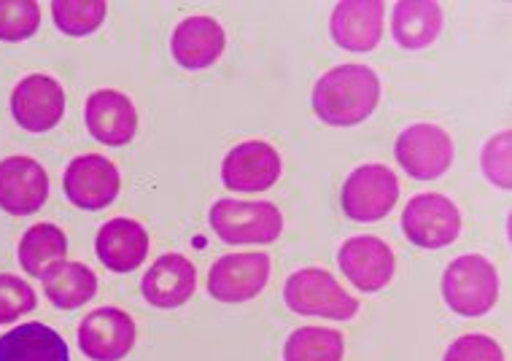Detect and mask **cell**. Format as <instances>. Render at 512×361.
<instances>
[{
    "label": "cell",
    "mask_w": 512,
    "mask_h": 361,
    "mask_svg": "<svg viewBox=\"0 0 512 361\" xmlns=\"http://www.w3.org/2000/svg\"><path fill=\"white\" fill-rule=\"evenodd\" d=\"M380 103L378 73L367 65H337L313 87V111L329 127H354L375 114Z\"/></svg>",
    "instance_id": "cell-1"
},
{
    "label": "cell",
    "mask_w": 512,
    "mask_h": 361,
    "mask_svg": "<svg viewBox=\"0 0 512 361\" xmlns=\"http://www.w3.org/2000/svg\"><path fill=\"white\" fill-rule=\"evenodd\" d=\"M283 302L297 316L351 321L359 313V300L337 283L335 275L321 267H305L289 275L283 286Z\"/></svg>",
    "instance_id": "cell-2"
},
{
    "label": "cell",
    "mask_w": 512,
    "mask_h": 361,
    "mask_svg": "<svg viewBox=\"0 0 512 361\" xmlns=\"http://www.w3.org/2000/svg\"><path fill=\"white\" fill-rule=\"evenodd\" d=\"M442 297L459 316H486L499 300V273L486 256H459L442 275Z\"/></svg>",
    "instance_id": "cell-3"
},
{
    "label": "cell",
    "mask_w": 512,
    "mask_h": 361,
    "mask_svg": "<svg viewBox=\"0 0 512 361\" xmlns=\"http://www.w3.org/2000/svg\"><path fill=\"white\" fill-rule=\"evenodd\" d=\"M213 232L227 246L275 243L283 232V216L273 203H240L232 197L216 200L208 213Z\"/></svg>",
    "instance_id": "cell-4"
},
{
    "label": "cell",
    "mask_w": 512,
    "mask_h": 361,
    "mask_svg": "<svg viewBox=\"0 0 512 361\" xmlns=\"http://www.w3.org/2000/svg\"><path fill=\"white\" fill-rule=\"evenodd\" d=\"M402 232L418 248H445L461 235V213L445 194H415L402 211Z\"/></svg>",
    "instance_id": "cell-5"
},
{
    "label": "cell",
    "mask_w": 512,
    "mask_h": 361,
    "mask_svg": "<svg viewBox=\"0 0 512 361\" xmlns=\"http://www.w3.org/2000/svg\"><path fill=\"white\" fill-rule=\"evenodd\" d=\"M397 162L415 181H434L453 165V141L440 124H413L397 138Z\"/></svg>",
    "instance_id": "cell-6"
},
{
    "label": "cell",
    "mask_w": 512,
    "mask_h": 361,
    "mask_svg": "<svg viewBox=\"0 0 512 361\" xmlns=\"http://www.w3.org/2000/svg\"><path fill=\"white\" fill-rule=\"evenodd\" d=\"M399 200V181L386 165H362L343 184V211L354 221H380Z\"/></svg>",
    "instance_id": "cell-7"
},
{
    "label": "cell",
    "mask_w": 512,
    "mask_h": 361,
    "mask_svg": "<svg viewBox=\"0 0 512 361\" xmlns=\"http://www.w3.org/2000/svg\"><path fill=\"white\" fill-rule=\"evenodd\" d=\"M122 178L111 159L100 154H81L65 168L62 192L81 211H103L114 203Z\"/></svg>",
    "instance_id": "cell-8"
},
{
    "label": "cell",
    "mask_w": 512,
    "mask_h": 361,
    "mask_svg": "<svg viewBox=\"0 0 512 361\" xmlns=\"http://www.w3.org/2000/svg\"><path fill=\"white\" fill-rule=\"evenodd\" d=\"M270 281V256L259 251L227 254L216 259L208 273V294L219 302H248L262 294Z\"/></svg>",
    "instance_id": "cell-9"
},
{
    "label": "cell",
    "mask_w": 512,
    "mask_h": 361,
    "mask_svg": "<svg viewBox=\"0 0 512 361\" xmlns=\"http://www.w3.org/2000/svg\"><path fill=\"white\" fill-rule=\"evenodd\" d=\"M337 265L356 289L372 294V291L386 289L391 283L394 270H397V256L386 240L375 238V235H359V238H348L340 246Z\"/></svg>",
    "instance_id": "cell-10"
},
{
    "label": "cell",
    "mask_w": 512,
    "mask_h": 361,
    "mask_svg": "<svg viewBox=\"0 0 512 361\" xmlns=\"http://www.w3.org/2000/svg\"><path fill=\"white\" fill-rule=\"evenodd\" d=\"M11 114L27 133H49L65 114V89L44 73H33L11 92Z\"/></svg>",
    "instance_id": "cell-11"
},
{
    "label": "cell",
    "mask_w": 512,
    "mask_h": 361,
    "mask_svg": "<svg viewBox=\"0 0 512 361\" xmlns=\"http://www.w3.org/2000/svg\"><path fill=\"white\" fill-rule=\"evenodd\" d=\"M281 154L265 141H246L221 162V181L232 192H267L278 184Z\"/></svg>",
    "instance_id": "cell-12"
},
{
    "label": "cell",
    "mask_w": 512,
    "mask_h": 361,
    "mask_svg": "<svg viewBox=\"0 0 512 361\" xmlns=\"http://www.w3.org/2000/svg\"><path fill=\"white\" fill-rule=\"evenodd\" d=\"M135 345V321L122 308L92 310L79 324V348L89 361H122Z\"/></svg>",
    "instance_id": "cell-13"
},
{
    "label": "cell",
    "mask_w": 512,
    "mask_h": 361,
    "mask_svg": "<svg viewBox=\"0 0 512 361\" xmlns=\"http://www.w3.org/2000/svg\"><path fill=\"white\" fill-rule=\"evenodd\" d=\"M49 176L33 157H6L0 162V211L30 216L44 208Z\"/></svg>",
    "instance_id": "cell-14"
},
{
    "label": "cell",
    "mask_w": 512,
    "mask_h": 361,
    "mask_svg": "<svg viewBox=\"0 0 512 361\" xmlns=\"http://www.w3.org/2000/svg\"><path fill=\"white\" fill-rule=\"evenodd\" d=\"M386 3L380 0H343L329 19V33L345 52H372L383 36Z\"/></svg>",
    "instance_id": "cell-15"
},
{
    "label": "cell",
    "mask_w": 512,
    "mask_h": 361,
    "mask_svg": "<svg viewBox=\"0 0 512 361\" xmlns=\"http://www.w3.org/2000/svg\"><path fill=\"white\" fill-rule=\"evenodd\" d=\"M89 135L106 146H127L138 133V111L133 100L116 89L92 92L84 108Z\"/></svg>",
    "instance_id": "cell-16"
},
{
    "label": "cell",
    "mask_w": 512,
    "mask_h": 361,
    "mask_svg": "<svg viewBox=\"0 0 512 361\" xmlns=\"http://www.w3.org/2000/svg\"><path fill=\"white\" fill-rule=\"evenodd\" d=\"M197 270L184 254L159 256L151 270L143 275L141 291L149 305L162 310L181 308L195 297Z\"/></svg>",
    "instance_id": "cell-17"
},
{
    "label": "cell",
    "mask_w": 512,
    "mask_h": 361,
    "mask_svg": "<svg viewBox=\"0 0 512 361\" xmlns=\"http://www.w3.org/2000/svg\"><path fill=\"white\" fill-rule=\"evenodd\" d=\"M227 46L224 27L213 17H186L178 22L170 38V49H173V60L186 68V71H203L211 68L213 62L219 60Z\"/></svg>",
    "instance_id": "cell-18"
},
{
    "label": "cell",
    "mask_w": 512,
    "mask_h": 361,
    "mask_svg": "<svg viewBox=\"0 0 512 361\" xmlns=\"http://www.w3.org/2000/svg\"><path fill=\"white\" fill-rule=\"evenodd\" d=\"M98 259L114 273H133L149 256V232L141 221L135 219H111L100 227L95 238Z\"/></svg>",
    "instance_id": "cell-19"
},
{
    "label": "cell",
    "mask_w": 512,
    "mask_h": 361,
    "mask_svg": "<svg viewBox=\"0 0 512 361\" xmlns=\"http://www.w3.org/2000/svg\"><path fill=\"white\" fill-rule=\"evenodd\" d=\"M0 361H71V351L52 326L30 321L0 337Z\"/></svg>",
    "instance_id": "cell-20"
},
{
    "label": "cell",
    "mask_w": 512,
    "mask_h": 361,
    "mask_svg": "<svg viewBox=\"0 0 512 361\" xmlns=\"http://www.w3.org/2000/svg\"><path fill=\"white\" fill-rule=\"evenodd\" d=\"M442 30V6L432 0H399L391 11V36L402 49H426Z\"/></svg>",
    "instance_id": "cell-21"
},
{
    "label": "cell",
    "mask_w": 512,
    "mask_h": 361,
    "mask_svg": "<svg viewBox=\"0 0 512 361\" xmlns=\"http://www.w3.org/2000/svg\"><path fill=\"white\" fill-rule=\"evenodd\" d=\"M68 256V238L57 224H33L19 243V265L27 275L41 278Z\"/></svg>",
    "instance_id": "cell-22"
},
{
    "label": "cell",
    "mask_w": 512,
    "mask_h": 361,
    "mask_svg": "<svg viewBox=\"0 0 512 361\" xmlns=\"http://www.w3.org/2000/svg\"><path fill=\"white\" fill-rule=\"evenodd\" d=\"M98 291V275L81 262H60L44 278V294L54 308L76 310L87 305Z\"/></svg>",
    "instance_id": "cell-23"
},
{
    "label": "cell",
    "mask_w": 512,
    "mask_h": 361,
    "mask_svg": "<svg viewBox=\"0 0 512 361\" xmlns=\"http://www.w3.org/2000/svg\"><path fill=\"white\" fill-rule=\"evenodd\" d=\"M343 356V335L324 326H300L283 345V361H343Z\"/></svg>",
    "instance_id": "cell-24"
},
{
    "label": "cell",
    "mask_w": 512,
    "mask_h": 361,
    "mask_svg": "<svg viewBox=\"0 0 512 361\" xmlns=\"http://www.w3.org/2000/svg\"><path fill=\"white\" fill-rule=\"evenodd\" d=\"M54 25L65 36H89L95 33L106 19V3L103 0H54L52 3Z\"/></svg>",
    "instance_id": "cell-25"
},
{
    "label": "cell",
    "mask_w": 512,
    "mask_h": 361,
    "mask_svg": "<svg viewBox=\"0 0 512 361\" xmlns=\"http://www.w3.org/2000/svg\"><path fill=\"white\" fill-rule=\"evenodd\" d=\"M41 25L36 0H0V41H25Z\"/></svg>",
    "instance_id": "cell-26"
},
{
    "label": "cell",
    "mask_w": 512,
    "mask_h": 361,
    "mask_svg": "<svg viewBox=\"0 0 512 361\" xmlns=\"http://www.w3.org/2000/svg\"><path fill=\"white\" fill-rule=\"evenodd\" d=\"M36 302V291L30 289V283L17 275L0 273V324L27 316L30 310H36Z\"/></svg>",
    "instance_id": "cell-27"
},
{
    "label": "cell",
    "mask_w": 512,
    "mask_h": 361,
    "mask_svg": "<svg viewBox=\"0 0 512 361\" xmlns=\"http://www.w3.org/2000/svg\"><path fill=\"white\" fill-rule=\"evenodd\" d=\"M510 130H502L499 135H494L491 141L486 143L483 149V170H486L488 181L502 189V192H510L512 178H510Z\"/></svg>",
    "instance_id": "cell-28"
},
{
    "label": "cell",
    "mask_w": 512,
    "mask_h": 361,
    "mask_svg": "<svg viewBox=\"0 0 512 361\" xmlns=\"http://www.w3.org/2000/svg\"><path fill=\"white\" fill-rule=\"evenodd\" d=\"M442 361H504V351L494 337L464 335L453 340Z\"/></svg>",
    "instance_id": "cell-29"
}]
</instances>
